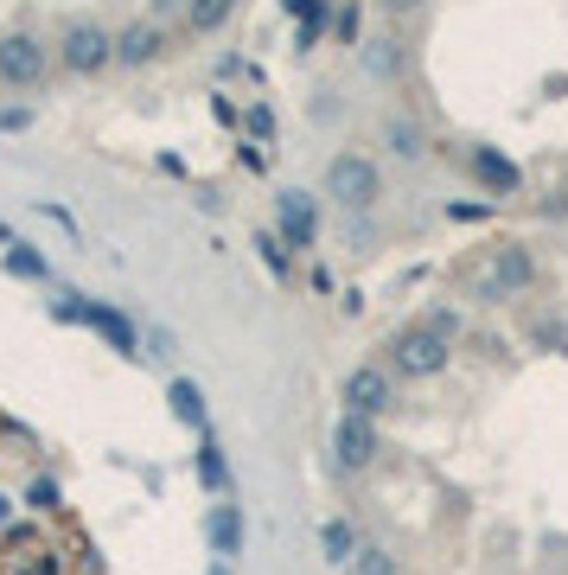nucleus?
I'll use <instances>...</instances> for the list:
<instances>
[{"instance_id":"1a4fd4ad","label":"nucleus","mask_w":568,"mask_h":575,"mask_svg":"<svg viewBox=\"0 0 568 575\" xmlns=\"http://www.w3.org/2000/svg\"><path fill=\"white\" fill-rule=\"evenodd\" d=\"M0 77H7V83H38V77H45V45H38L33 33L0 38Z\"/></svg>"},{"instance_id":"dca6fc26","label":"nucleus","mask_w":568,"mask_h":575,"mask_svg":"<svg viewBox=\"0 0 568 575\" xmlns=\"http://www.w3.org/2000/svg\"><path fill=\"white\" fill-rule=\"evenodd\" d=\"M364 71L371 77H396L403 71V45H396V33H378L371 45H364Z\"/></svg>"},{"instance_id":"cd10ccee","label":"nucleus","mask_w":568,"mask_h":575,"mask_svg":"<svg viewBox=\"0 0 568 575\" xmlns=\"http://www.w3.org/2000/svg\"><path fill=\"white\" fill-rule=\"evenodd\" d=\"M211 575H230V570H224V563H218V570H211Z\"/></svg>"},{"instance_id":"0eeeda50","label":"nucleus","mask_w":568,"mask_h":575,"mask_svg":"<svg viewBox=\"0 0 568 575\" xmlns=\"http://www.w3.org/2000/svg\"><path fill=\"white\" fill-rule=\"evenodd\" d=\"M333 455H339V467H371L378 460V422L371 416H339V428H333Z\"/></svg>"},{"instance_id":"6ab92c4d","label":"nucleus","mask_w":568,"mask_h":575,"mask_svg":"<svg viewBox=\"0 0 568 575\" xmlns=\"http://www.w3.org/2000/svg\"><path fill=\"white\" fill-rule=\"evenodd\" d=\"M7 268L20 275V281H45L51 268H45V256H33V250H20V243H7Z\"/></svg>"},{"instance_id":"c85d7f7f","label":"nucleus","mask_w":568,"mask_h":575,"mask_svg":"<svg viewBox=\"0 0 568 575\" xmlns=\"http://www.w3.org/2000/svg\"><path fill=\"white\" fill-rule=\"evenodd\" d=\"M0 518H7V498H0Z\"/></svg>"},{"instance_id":"9d476101","label":"nucleus","mask_w":568,"mask_h":575,"mask_svg":"<svg viewBox=\"0 0 568 575\" xmlns=\"http://www.w3.org/2000/svg\"><path fill=\"white\" fill-rule=\"evenodd\" d=\"M243 505H211L205 511V543H211V556L218 563H230V556H243Z\"/></svg>"},{"instance_id":"393cba45","label":"nucleus","mask_w":568,"mask_h":575,"mask_svg":"<svg viewBox=\"0 0 568 575\" xmlns=\"http://www.w3.org/2000/svg\"><path fill=\"white\" fill-rule=\"evenodd\" d=\"M250 128H256V135L268 141V135H275V115H268V110H250Z\"/></svg>"},{"instance_id":"b1692460","label":"nucleus","mask_w":568,"mask_h":575,"mask_svg":"<svg viewBox=\"0 0 568 575\" xmlns=\"http://www.w3.org/2000/svg\"><path fill=\"white\" fill-rule=\"evenodd\" d=\"M448 218H454V225H473V218H486V205H448Z\"/></svg>"},{"instance_id":"f03ea898","label":"nucleus","mask_w":568,"mask_h":575,"mask_svg":"<svg viewBox=\"0 0 568 575\" xmlns=\"http://www.w3.org/2000/svg\"><path fill=\"white\" fill-rule=\"evenodd\" d=\"M531 288H536L531 243H492L486 268L473 275V301H486V307H505V301H518V295H531Z\"/></svg>"},{"instance_id":"aec40b11","label":"nucleus","mask_w":568,"mask_h":575,"mask_svg":"<svg viewBox=\"0 0 568 575\" xmlns=\"http://www.w3.org/2000/svg\"><path fill=\"white\" fill-rule=\"evenodd\" d=\"M230 7H236V0H192V26H198V33L224 26V20H230Z\"/></svg>"},{"instance_id":"f257e3e1","label":"nucleus","mask_w":568,"mask_h":575,"mask_svg":"<svg viewBox=\"0 0 568 575\" xmlns=\"http://www.w3.org/2000/svg\"><path fill=\"white\" fill-rule=\"evenodd\" d=\"M383 365H390V378H441L448 365H454V340H441L434 326H421V320H409V326H396L390 340H383Z\"/></svg>"},{"instance_id":"4468645a","label":"nucleus","mask_w":568,"mask_h":575,"mask_svg":"<svg viewBox=\"0 0 568 575\" xmlns=\"http://www.w3.org/2000/svg\"><path fill=\"white\" fill-rule=\"evenodd\" d=\"M198 486H205V493H224L230 486V460H224V448H218L211 435L198 441Z\"/></svg>"},{"instance_id":"9b49d317","label":"nucleus","mask_w":568,"mask_h":575,"mask_svg":"<svg viewBox=\"0 0 568 575\" xmlns=\"http://www.w3.org/2000/svg\"><path fill=\"white\" fill-rule=\"evenodd\" d=\"M109 58H115V38L103 26H71L65 33V65L71 71H103Z\"/></svg>"},{"instance_id":"a878e982","label":"nucleus","mask_w":568,"mask_h":575,"mask_svg":"<svg viewBox=\"0 0 568 575\" xmlns=\"http://www.w3.org/2000/svg\"><path fill=\"white\" fill-rule=\"evenodd\" d=\"M428 0H383V13H421Z\"/></svg>"},{"instance_id":"f8f14e48","label":"nucleus","mask_w":568,"mask_h":575,"mask_svg":"<svg viewBox=\"0 0 568 575\" xmlns=\"http://www.w3.org/2000/svg\"><path fill=\"white\" fill-rule=\"evenodd\" d=\"M383 148L396 153V160H428V128H421L416 115H390L383 122Z\"/></svg>"},{"instance_id":"5701e85b","label":"nucleus","mask_w":568,"mask_h":575,"mask_svg":"<svg viewBox=\"0 0 568 575\" xmlns=\"http://www.w3.org/2000/svg\"><path fill=\"white\" fill-rule=\"evenodd\" d=\"M26 498H33V505H58V486H51V480H33V493Z\"/></svg>"},{"instance_id":"423d86ee","label":"nucleus","mask_w":568,"mask_h":575,"mask_svg":"<svg viewBox=\"0 0 568 575\" xmlns=\"http://www.w3.org/2000/svg\"><path fill=\"white\" fill-rule=\"evenodd\" d=\"M466 173L492 192V198H518V192H524V166L498 148H466Z\"/></svg>"},{"instance_id":"412c9836","label":"nucleus","mask_w":568,"mask_h":575,"mask_svg":"<svg viewBox=\"0 0 568 575\" xmlns=\"http://www.w3.org/2000/svg\"><path fill=\"white\" fill-rule=\"evenodd\" d=\"M256 250H263V263L275 275H288V243H281V230H256Z\"/></svg>"},{"instance_id":"20e7f679","label":"nucleus","mask_w":568,"mask_h":575,"mask_svg":"<svg viewBox=\"0 0 568 575\" xmlns=\"http://www.w3.org/2000/svg\"><path fill=\"white\" fill-rule=\"evenodd\" d=\"M339 403L345 416H390L396 410V378H390V365H358V371H345L339 383Z\"/></svg>"},{"instance_id":"ddd939ff","label":"nucleus","mask_w":568,"mask_h":575,"mask_svg":"<svg viewBox=\"0 0 568 575\" xmlns=\"http://www.w3.org/2000/svg\"><path fill=\"white\" fill-rule=\"evenodd\" d=\"M320 550H326L333 570H351V556H358L364 543H358V531H351L345 518H326V525H320Z\"/></svg>"},{"instance_id":"4be33fe9","label":"nucleus","mask_w":568,"mask_h":575,"mask_svg":"<svg viewBox=\"0 0 568 575\" xmlns=\"http://www.w3.org/2000/svg\"><path fill=\"white\" fill-rule=\"evenodd\" d=\"M421 326H434L441 340H460V326H466V313H460V307H434V313H421Z\"/></svg>"},{"instance_id":"2eb2a0df","label":"nucleus","mask_w":568,"mask_h":575,"mask_svg":"<svg viewBox=\"0 0 568 575\" xmlns=\"http://www.w3.org/2000/svg\"><path fill=\"white\" fill-rule=\"evenodd\" d=\"M166 403H173V416L186 422V428H205V390L192 378H173V390H166Z\"/></svg>"},{"instance_id":"7ed1b4c3","label":"nucleus","mask_w":568,"mask_h":575,"mask_svg":"<svg viewBox=\"0 0 568 575\" xmlns=\"http://www.w3.org/2000/svg\"><path fill=\"white\" fill-rule=\"evenodd\" d=\"M326 198L345 205L351 218H358V211H378V198H383L378 160H364V153H339V160L326 166Z\"/></svg>"},{"instance_id":"f3484780","label":"nucleus","mask_w":568,"mask_h":575,"mask_svg":"<svg viewBox=\"0 0 568 575\" xmlns=\"http://www.w3.org/2000/svg\"><path fill=\"white\" fill-rule=\"evenodd\" d=\"M153 51H160V33H153V26H128V33L115 38V58H121V65H148Z\"/></svg>"},{"instance_id":"6e6552de","label":"nucleus","mask_w":568,"mask_h":575,"mask_svg":"<svg viewBox=\"0 0 568 575\" xmlns=\"http://www.w3.org/2000/svg\"><path fill=\"white\" fill-rule=\"evenodd\" d=\"M275 211H281V243H288V250H313V237H320V205H313L306 192H281Z\"/></svg>"},{"instance_id":"39448f33","label":"nucleus","mask_w":568,"mask_h":575,"mask_svg":"<svg viewBox=\"0 0 568 575\" xmlns=\"http://www.w3.org/2000/svg\"><path fill=\"white\" fill-rule=\"evenodd\" d=\"M58 320H83V326H96L103 340L115 345V352H128V358H141V333H135V320L128 313H115V307H103V301H58Z\"/></svg>"},{"instance_id":"a211bd4d","label":"nucleus","mask_w":568,"mask_h":575,"mask_svg":"<svg viewBox=\"0 0 568 575\" xmlns=\"http://www.w3.org/2000/svg\"><path fill=\"white\" fill-rule=\"evenodd\" d=\"M345 575H396V556H390L383 543H364V550L351 556V570Z\"/></svg>"},{"instance_id":"bb28decb","label":"nucleus","mask_w":568,"mask_h":575,"mask_svg":"<svg viewBox=\"0 0 568 575\" xmlns=\"http://www.w3.org/2000/svg\"><path fill=\"white\" fill-rule=\"evenodd\" d=\"M0 243H13V237H7V225H0Z\"/></svg>"}]
</instances>
